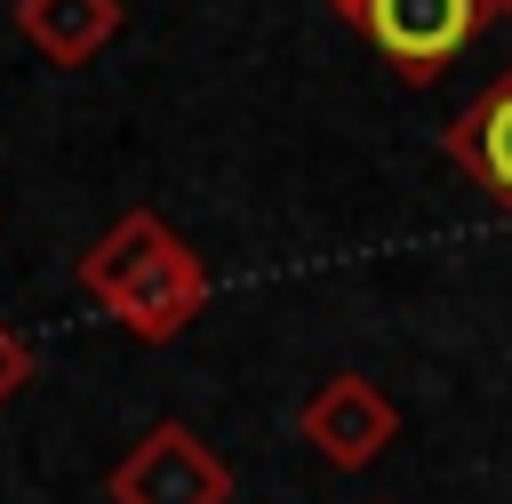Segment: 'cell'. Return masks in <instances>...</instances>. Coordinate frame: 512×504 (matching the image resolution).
I'll return each mask as SVG.
<instances>
[{"label": "cell", "instance_id": "1", "mask_svg": "<svg viewBox=\"0 0 512 504\" xmlns=\"http://www.w3.org/2000/svg\"><path fill=\"white\" fill-rule=\"evenodd\" d=\"M80 288L136 336V344H168L200 320L208 304V264L192 256V240L160 216V208H128L112 232H96L80 248Z\"/></svg>", "mask_w": 512, "mask_h": 504}, {"label": "cell", "instance_id": "2", "mask_svg": "<svg viewBox=\"0 0 512 504\" xmlns=\"http://www.w3.org/2000/svg\"><path fill=\"white\" fill-rule=\"evenodd\" d=\"M400 80H440L488 24H496V0H352L344 16Z\"/></svg>", "mask_w": 512, "mask_h": 504}, {"label": "cell", "instance_id": "3", "mask_svg": "<svg viewBox=\"0 0 512 504\" xmlns=\"http://www.w3.org/2000/svg\"><path fill=\"white\" fill-rule=\"evenodd\" d=\"M112 504H232V464L176 416H160L112 472H104Z\"/></svg>", "mask_w": 512, "mask_h": 504}, {"label": "cell", "instance_id": "4", "mask_svg": "<svg viewBox=\"0 0 512 504\" xmlns=\"http://www.w3.org/2000/svg\"><path fill=\"white\" fill-rule=\"evenodd\" d=\"M296 440H304L320 464H336V472H368V464L400 440V408H392V392H384L376 376L336 368V376H320V384L304 392Z\"/></svg>", "mask_w": 512, "mask_h": 504}, {"label": "cell", "instance_id": "5", "mask_svg": "<svg viewBox=\"0 0 512 504\" xmlns=\"http://www.w3.org/2000/svg\"><path fill=\"white\" fill-rule=\"evenodd\" d=\"M448 160H456V168L512 216V64H504V72L448 120Z\"/></svg>", "mask_w": 512, "mask_h": 504}, {"label": "cell", "instance_id": "6", "mask_svg": "<svg viewBox=\"0 0 512 504\" xmlns=\"http://www.w3.org/2000/svg\"><path fill=\"white\" fill-rule=\"evenodd\" d=\"M16 32L48 56V64H88L120 40V0H16Z\"/></svg>", "mask_w": 512, "mask_h": 504}, {"label": "cell", "instance_id": "7", "mask_svg": "<svg viewBox=\"0 0 512 504\" xmlns=\"http://www.w3.org/2000/svg\"><path fill=\"white\" fill-rule=\"evenodd\" d=\"M40 376V352H32V336H16V328H0V408L24 392Z\"/></svg>", "mask_w": 512, "mask_h": 504}, {"label": "cell", "instance_id": "8", "mask_svg": "<svg viewBox=\"0 0 512 504\" xmlns=\"http://www.w3.org/2000/svg\"><path fill=\"white\" fill-rule=\"evenodd\" d=\"M328 8H336V16H352V0H328Z\"/></svg>", "mask_w": 512, "mask_h": 504}, {"label": "cell", "instance_id": "9", "mask_svg": "<svg viewBox=\"0 0 512 504\" xmlns=\"http://www.w3.org/2000/svg\"><path fill=\"white\" fill-rule=\"evenodd\" d=\"M496 16H504V24H512V0H496Z\"/></svg>", "mask_w": 512, "mask_h": 504}]
</instances>
